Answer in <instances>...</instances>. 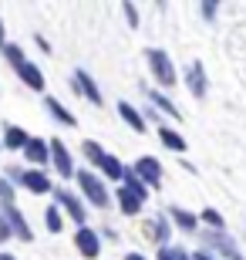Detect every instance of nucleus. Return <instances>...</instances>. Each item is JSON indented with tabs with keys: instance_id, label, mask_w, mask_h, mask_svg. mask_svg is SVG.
Masks as SVG:
<instances>
[{
	"instance_id": "nucleus-21",
	"label": "nucleus",
	"mask_w": 246,
	"mask_h": 260,
	"mask_svg": "<svg viewBox=\"0 0 246 260\" xmlns=\"http://www.w3.org/2000/svg\"><path fill=\"white\" fill-rule=\"evenodd\" d=\"M152 102H155V105H159L162 112H169V115H179V108L172 105V102H169L165 95H159V91H152Z\"/></svg>"
},
{
	"instance_id": "nucleus-13",
	"label": "nucleus",
	"mask_w": 246,
	"mask_h": 260,
	"mask_svg": "<svg viewBox=\"0 0 246 260\" xmlns=\"http://www.w3.org/2000/svg\"><path fill=\"white\" fill-rule=\"evenodd\" d=\"M78 88H81V91H85V95L91 98L95 105H98V102H101V91H98V88H95V81H91V78H88L85 71H78Z\"/></svg>"
},
{
	"instance_id": "nucleus-6",
	"label": "nucleus",
	"mask_w": 246,
	"mask_h": 260,
	"mask_svg": "<svg viewBox=\"0 0 246 260\" xmlns=\"http://www.w3.org/2000/svg\"><path fill=\"white\" fill-rule=\"evenodd\" d=\"M51 155H54V166L61 176H71L75 169H71V155H67V149L61 142H51Z\"/></svg>"
},
{
	"instance_id": "nucleus-8",
	"label": "nucleus",
	"mask_w": 246,
	"mask_h": 260,
	"mask_svg": "<svg viewBox=\"0 0 246 260\" xmlns=\"http://www.w3.org/2000/svg\"><path fill=\"white\" fill-rule=\"evenodd\" d=\"M189 88H192V95H196V98L206 95V75H202V64H199V61L189 64Z\"/></svg>"
},
{
	"instance_id": "nucleus-31",
	"label": "nucleus",
	"mask_w": 246,
	"mask_h": 260,
	"mask_svg": "<svg viewBox=\"0 0 246 260\" xmlns=\"http://www.w3.org/2000/svg\"><path fill=\"white\" fill-rule=\"evenodd\" d=\"M196 260H209V257H206V253H199V257H196Z\"/></svg>"
},
{
	"instance_id": "nucleus-19",
	"label": "nucleus",
	"mask_w": 246,
	"mask_h": 260,
	"mask_svg": "<svg viewBox=\"0 0 246 260\" xmlns=\"http://www.w3.org/2000/svg\"><path fill=\"white\" fill-rule=\"evenodd\" d=\"M162 145H169V149H175V152H182V149H186V142H182L179 139V132H172V128H162Z\"/></svg>"
},
{
	"instance_id": "nucleus-18",
	"label": "nucleus",
	"mask_w": 246,
	"mask_h": 260,
	"mask_svg": "<svg viewBox=\"0 0 246 260\" xmlns=\"http://www.w3.org/2000/svg\"><path fill=\"white\" fill-rule=\"evenodd\" d=\"M98 166H101V169H104V173H108V176H112V179H122V176H125L122 162H118V159H112V155H104V159H101V162H98Z\"/></svg>"
},
{
	"instance_id": "nucleus-32",
	"label": "nucleus",
	"mask_w": 246,
	"mask_h": 260,
	"mask_svg": "<svg viewBox=\"0 0 246 260\" xmlns=\"http://www.w3.org/2000/svg\"><path fill=\"white\" fill-rule=\"evenodd\" d=\"M0 41H4V38H0Z\"/></svg>"
},
{
	"instance_id": "nucleus-7",
	"label": "nucleus",
	"mask_w": 246,
	"mask_h": 260,
	"mask_svg": "<svg viewBox=\"0 0 246 260\" xmlns=\"http://www.w3.org/2000/svg\"><path fill=\"white\" fill-rule=\"evenodd\" d=\"M17 71H20V78H24V81H27L30 88H38V91L44 88V75H41V68H34L30 61H20Z\"/></svg>"
},
{
	"instance_id": "nucleus-25",
	"label": "nucleus",
	"mask_w": 246,
	"mask_h": 260,
	"mask_svg": "<svg viewBox=\"0 0 246 260\" xmlns=\"http://www.w3.org/2000/svg\"><path fill=\"white\" fill-rule=\"evenodd\" d=\"M202 220H206V223H213V226H223V216H219L216 210H202Z\"/></svg>"
},
{
	"instance_id": "nucleus-1",
	"label": "nucleus",
	"mask_w": 246,
	"mask_h": 260,
	"mask_svg": "<svg viewBox=\"0 0 246 260\" xmlns=\"http://www.w3.org/2000/svg\"><path fill=\"white\" fill-rule=\"evenodd\" d=\"M118 200H122V210L125 213H138V206H142L145 200V186L135 179V176L125 173V186L118 189Z\"/></svg>"
},
{
	"instance_id": "nucleus-20",
	"label": "nucleus",
	"mask_w": 246,
	"mask_h": 260,
	"mask_svg": "<svg viewBox=\"0 0 246 260\" xmlns=\"http://www.w3.org/2000/svg\"><path fill=\"white\" fill-rule=\"evenodd\" d=\"M172 216H175V223H179L182 230H196V216H192V213H186V210H179V206H175V210H172Z\"/></svg>"
},
{
	"instance_id": "nucleus-22",
	"label": "nucleus",
	"mask_w": 246,
	"mask_h": 260,
	"mask_svg": "<svg viewBox=\"0 0 246 260\" xmlns=\"http://www.w3.org/2000/svg\"><path fill=\"white\" fill-rule=\"evenodd\" d=\"M44 216H48V230H51V233L61 230V210H57V206H51V210L44 213Z\"/></svg>"
},
{
	"instance_id": "nucleus-24",
	"label": "nucleus",
	"mask_w": 246,
	"mask_h": 260,
	"mask_svg": "<svg viewBox=\"0 0 246 260\" xmlns=\"http://www.w3.org/2000/svg\"><path fill=\"white\" fill-rule=\"evenodd\" d=\"M4 54H7V58L14 61V64H20V61H24V54H20L17 44H4Z\"/></svg>"
},
{
	"instance_id": "nucleus-17",
	"label": "nucleus",
	"mask_w": 246,
	"mask_h": 260,
	"mask_svg": "<svg viewBox=\"0 0 246 260\" xmlns=\"http://www.w3.org/2000/svg\"><path fill=\"white\" fill-rule=\"evenodd\" d=\"M48 108H51V115H54V118H61L64 125H75V115H71V112H64L57 98H48Z\"/></svg>"
},
{
	"instance_id": "nucleus-10",
	"label": "nucleus",
	"mask_w": 246,
	"mask_h": 260,
	"mask_svg": "<svg viewBox=\"0 0 246 260\" xmlns=\"http://www.w3.org/2000/svg\"><path fill=\"white\" fill-rule=\"evenodd\" d=\"M57 203H61V206H64V210L71 213V216H75L78 223L85 220V210H81V203H78V200H75L71 193H64V189H57Z\"/></svg>"
},
{
	"instance_id": "nucleus-14",
	"label": "nucleus",
	"mask_w": 246,
	"mask_h": 260,
	"mask_svg": "<svg viewBox=\"0 0 246 260\" xmlns=\"http://www.w3.org/2000/svg\"><path fill=\"white\" fill-rule=\"evenodd\" d=\"M145 230L152 233V240H155V243H162L165 237H169V223H165V220H149V223H145Z\"/></svg>"
},
{
	"instance_id": "nucleus-12",
	"label": "nucleus",
	"mask_w": 246,
	"mask_h": 260,
	"mask_svg": "<svg viewBox=\"0 0 246 260\" xmlns=\"http://www.w3.org/2000/svg\"><path fill=\"white\" fill-rule=\"evenodd\" d=\"M118 112H122V118H125V122H128L132 128H138V132H145V118L138 115V112H135V108L128 105V102H122V105H118Z\"/></svg>"
},
{
	"instance_id": "nucleus-23",
	"label": "nucleus",
	"mask_w": 246,
	"mask_h": 260,
	"mask_svg": "<svg viewBox=\"0 0 246 260\" xmlns=\"http://www.w3.org/2000/svg\"><path fill=\"white\" fill-rule=\"evenodd\" d=\"M85 155L91 159V162H101V159H104V152H101V145H98V142H85Z\"/></svg>"
},
{
	"instance_id": "nucleus-2",
	"label": "nucleus",
	"mask_w": 246,
	"mask_h": 260,
	"mask_svg": "<svg viewBox=\"0 0 246 260\" xmlns=\"http://www.w3.org/2000/svg\"><path fill=\"white\" fill-rule=\"evenodd\" d=\"M78 183H81V189H85V196L95 206H108V193H104V186H101V179H95V176L88 173V169H81L78 173Z\"/></svg>"
},
{
	"instance_id": "nucleus-3",
	"label": "nucleus",
	"mask_w": 246,
	"mask_h": 260,
	"mask_svg": "<svg viewBox=\"0 0 246 260\" xmlns=\"http://www.w3.org/2000/svg\"><path fill=\"white\" fill-rule=\"evenodd\" d=\"M149 64H152V71L159 75L162 85H172V81H175V68H172L169 58H165V51H155V48H152L149 51Z\"/></svg>"
},
{
	"instance_id": "nucleus-26",
	"label": "nucleus",
	"mask_w": 246,
	"mask_h": 260,
	"mask_svg": "<svg viewBox=\"0 0 246 260\" xmlns=\"http://www.w3.org/2000/svg\"><path fill=\"white\" fill-rule=\"evenodd\" d=\"M0 196H4V200H14V189H10V183H7V179H0Z\"/></svg>"
},
{
	"instance_id": "nucleus-29",
	"label": "nucleus",
	"mask_w": 246,
	"mask_h": 260,
	"mask_svg": "<svg viewBox=\"0 0 246 260\" xmlns=\"http://www.w3.org/2000/svg\"><path fill=\"white\" fill-rule=\"evenodd\" d=\"M0 237H7V226H4V223H0Z\"/></svg>"
},
{
	"instance_id": "nucleus-4",
	"label": "nucleus",
	"mask_w": 246,
	"mask_h": 260,
	"mask_svg": "<svg viewBox=\"0 0 246 260\" xmlns=\"http://www.w3.org/2000/svg\"><path fill=\"white\" fill-rule=\"evenodd\" d=\"M135 173H138V179H142V183L159 186V179H162V166L155 162L152 155H145V159H138V166H135Z\"/></svg>"
},
{
	"instance_id": "nucleus-5",
	"label": "nucleus",
	"mask_w": 246,
	"mask_h": 260,
	"mask_svg": "<svg viewBox=\"0 0 246 260\" xmlns=\"http://www.w3.org/2000/svg\"><path fill=\"white\" fill-rule=\"evenodd\" d=\"M78 250L85 253V257H98V250H101V243H98V233L95 230H85V226H81V230H78Z\"/></svg>"
},
{
	"instance_id": "nucleus-27",
	"label": "nucleus",
	"mask_w": 246,
	"mask_h": 260,
	"mask_svg": "<svg viewBox=\"0 0 246 260\" xmlns=\"http://www.w3.org/2000/svg\"><path fill=\"white\" fill-rule=\"evenodd\" d=\"M159 260H175V257H172V250H165V247H162V250H159Z\"/></svg>"
},
{
	"instance_id": "nucleus-28",
	"label": "nucleus",
	"mask_w": 246,
	"mask_h": 260,
	"mask_svg": "<svg viewBox=\"0 0 246 260\" xmlns=\"http://www.w3.org/2000/svg\"><path fill=\"white\" fill-rule=\"evenodd\" d=\"M125 260H145V257H142V253H128Z\"/></svg>"
},
{
	"instance_id": "nucleus-30",
	"label": "nucleus",
	"mask_w": 246,
	"mask_h": 260,
	"mask_svg": "<svg viewBox=\"0 0 246 260\" xmlns=\"http://www.w3.org/2000/svg\"><path fill=\"white\" fill-rule=\"evenodd\" d=\"M0 260H14V257H10V253H0Z\"/></svg>"
},
{
	"instance_id": "nucleus-9",
	"label": "nucleus",
	"mask_w": 246,
	"mask_h": 260,
	"mask_svg": "<svg viewBox=\"0 0 246 260\" xmlns=\"http://www.w3.org/2000/svg\"><path fill=\"white\" fill-rule=\"evenodd\" d=\"M24 186H27L30 193H48V189H51V179L44 173H38V169H30V173H24Z\"/></svg>"
},
{
	"instance_id": "nucleus-16",
	"label": "nucleus",
	"mask_w": 246,
	"mask_h": 260,
	"mask_svg": "<svg viewBox=\"0 0 246 260\" xmlns=\"http://www.w3.org/2000/svg\"><path fill=\"white\" fill-rule=\"evenodd\" d=\"M7 220H10V226H14V230H17L20 237H24V240H30V230H27V223H24V216H20V213L14 210V206L7 210Z\"/></svg>"
},
{
	"instance_id": "nucleus-11",
	"label": "nucleus",
	"mask_w": 246,
	"mask_h": 260,
	"mask_svg": "<svg viewBox=\"0 0 246 260\" xmlns=\"http://www.w3.org/2000/svg\"><path fill=\"white\" fill-rule=\"evenodd\" d=\"M24 152H27L30 162H48V145L38 142V139H27V142H24Z\"/></svg>"
},
{
	"instance_id": "nucleus-15",
	"label": "nucleus",
	"mask_w": 246,
	"mask_h": 260,
	"mask_svg": "<svg viewBox=\"0 0 246 260\" xmlns=\"http://www.w3.org/2000/svg\"><path fill=\"white\" fill-rule=\"evenodd\" d=\"M24 142H27V135H24V128L10 125L7 135H4V145H10V149H24Z\"/></svg>"
}]
</instances>
